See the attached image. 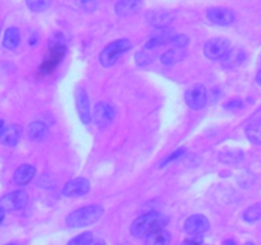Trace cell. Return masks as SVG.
<instances>
[{
    "mask_svg": "<svg viewBox=\"0 0 261 245\" xmlns=\"http://www.w3.org/2000/svg\"><path fill=\"white\" fill-rule=\"evenodd\" d=\"M242 106H244V102H242L241 100H232V101L227 102V104L224 105V107H226L227 110H239L241 109Z\"/></svg>",
    "mask_w": 261,
    "mask_h": 245,
    "instance_id": "obj_33",
    "label": "cell"
},
{
    "mask_svg": "<svg viewBox=\"0 0 261 245\" xmlns=\"http://www.w3.org/2000/svg\"><path fill=\"white\" fill-rule=\"evenodd\" d=\"M51 4V0H27V7L32 12H43Z\"/></svg>",
    "mask_w": 261,
    "mask_h": 245,
    "instance_id": "obj_26",
    "label": "cell"
},
{
    "mask_svg": "<svg viewBox=\"0 0 261 245\" xmlns=\"http://www.w3.org/2000/svg\"><path fill=\"white\" fill-rule=\"evenodd\" d=\"M209 229V219L203 214H194L184 224V230L190 235L204 234Z\"/></svg>",
    "mask_w": 261,
    "mask_h": 245,
    "instance_id": "obj_10",
    "label": "cell"
},
{
    "mask_svg": "<svg viewBox=\"0 0 261 245\" xmlns=\"http://www.w3.org/2000/svg\"><path fill=\"white\" fill-rule=\"evenodd\" d=\"M154 60V54L152 55V51H148L147 50H143V51H139V53L137 54V56H135V61H137L138 65H147V64H150L152 61Z\"/></svg>",
    "mask_w": 261,
    "mask_h": 245,
    "instance_id": "obj_27",
    "label": "cell"
},
{
    "mask_svg": "<svg viewBox=\"0 0 261 245\" xmlns=\"http://www.w3.org/2000/svg\"><path fill=\"white\" fill-rule=\"evenodd\" d=\"M125 245H127V244H125Z\"/></svg>",
    "mask_w": 261,
    "mask_h": 245,
    "instance_id": "obj_41",
    "label": "cell"
},
{
    "mask_svg": "<svg viewBox=\"0 0 261 245\" xmlns=\"http://www.w3.org/2000/svg\"><path fill=\"white\" fill-rule=\"evenodd\" d=\"M244 245H255L254 242H246V244H244Z\"/></svg>",
    "mask_w": 261,
    "mask_h": 245,
    "instance_id": "obj_39",
    "label": "cell"
},
{
    "mask_svg": "<svg viewBox=\"0 0 261 245\" xmlns=\"http://www.w3.org/2000/svg\"><path fill=\"white\" fill-rule=\"evenodd\" d=\"M4 217H5V209L3 208V207H0V225H2V222L4 221Z\"/></svg>",
    "mask_w": 261,
    "mask_h": 245,
    "instance_id": "obj_34",
    "label": "cell"
},
{
    "mask_svg": "<svg viewBox=\"0 0 261 245\" xmlns=\"http://www.w3.org/2000/svg\"><path fill=\"white\" fill-rule=\"evenodd\" d=\"M246 135L250 142L261 145V121L250 124L246 129Z\"/></svg>",
    "mask_w": 261,
    "mask_h": 245,
    "instance_id": "obj_24",
    "label": "cell"
},
{
    "mask_svg": "<svg viewBox=\"0 0 261 245\" xmlns=\"http://www.w3.org/2000/svg\"><path fill=\"white\" fill-rule=\"evenodd\" d=\"M185 101L190 109L193 110H200L208 102V93H206V88L203 84H195V86L190 87L185 93Z\"/></svg>",
    "mask_w": 261,
    "mask_h": 245,
    "instance_id": "obj_6",
    "label": "cell"
},
{
    "mask_svg": "<svg viewBox=\"0 0 261 245\" xmlns=\"http://www.w3.org/2000/svg\"><path fill=\"white\" fill-rule=\"evenodd\" d=\"M147 19L149 24L155 28H166L173 19V15L165 10H153L147 15Z\"/></svg>",
    "mask_w": 261,
    "mask_h": 245,
    "instance_id": "obj_16",
    "label": "cell"
},
{
    "mask_svg": "<svg viewBox=\"0 0 261 245\" xmlns=\"http://www.w3.org/2000/svg\"><path fill=\"white\" fill-rule=\"evenodd\" d=\"M115 117V110L111 105L106 102H99L94 106L93 110V120L98 127H107L111 124Z\"/></svg>",
    "mask_w": 261,
    "mask_h": 245,
    "instance_id": "obj_8",
    "label": "cell"
},
{
    "mask_svg": "<svg viewBox=\"0 0 261 245\" xmlns=\"http://www.w3.org/2000/svg\"><path fill=\"white\" fill-rule=\"evenodd\" d=\"M20 134H22V128L19 125H8L0 133V143L8 147H14L19 142Z\"/></svg>",
    "mask_w": 261,
    "mask_h": 245,
    "instance_id": "obj_12",
    "label": "cell"
},
{
    "mask_svg": "<svg viewBox=\"0 0 261 245\" xmlns=\"http://www.w3.org/2000/svg\"><path fill=\"white\" fill-rule=\"evenodd\" d=\"M218 158L221 162L227 163V165H236V163H240L244 160L245 155L240 150H227L219 153Z\"/></svg>",
    "mask_w": 261,
    "mask_h": 245,
    "instance_id": "obj_21",
    "label": "cell"
},
{
    "mask_svg": "<svg viewBox=\"0 0 261 245\" xmlns=\"http://www.w3.org/2000/svg\"><path fill=\"white\" fill-rule=\"evenodd\" d=\"M7 245H15V244H7Z\"/></svg>",
    "mask_w": 261,
    "mask_h": 245,
    "instance_id": "obj_40",
    "label": "cell"
},
{
    "mask_svg": "<svg viewBox=\"0 0 261 245\" xmlns=\"http://www.w3.org/2000/svg\"><path fill=\"white\" fill-rule=\"evenodd\" d=\"M65 51L66 47L61 42L54 43L50 50H48V54L45 60H43L42 65H41V71L45 74L53 73V70H55L59 64L61 63V60H63Z\"/></svg>",
    "mask_w": 261,
    "mask_h": 245,
    "instance_id": "obj_4",
    "label": "cell"
},
{
    "mask_svg": "<svg viewBox=\"0 0 261 245\" xmlns=\"http://www.w3.org/2000/svg\"><path fill=\"white\" fill-rule=\"evenodd\" d=\"M170 240H171L170 232L166 231V230H163V229H160V230H155V231L150 232V234L148 235L145 244L147 245H168Z\"/></svg>",
    "mask_w": 261,
    "mask_h": 245,
    "instance_id": "obj_20",
    "label": "cell"
},
{
    "mask_svg": "<svg viewBox=\"0 0 261 245\" xmlns=\"http://www.w3.org/2000/svg\"><path fill=\"white\" fill-rule=\"evenodd\" d=\"M256 82H257V84H259V86H261V69H260V71L257 73V76H256Z\"/></svg>",
    "mask_w": 261,
    "mask_h": 245,
    "instance_id": "obj_37",
    "label": "cell"
},
{
    "mask_svg": "<svg viewBox=\"0 0 261 245\" xmlns=\"http://www.w3.org/2000/svg\"><path fill=\"white\" fill-rule=\"evenodd\" d=\"M185 53L182 51V48H172V50H168L161 56V61L165 65H172V64L178 63L180 60H182Z\"/></svg>",
    "mask_w": 261,
    "mask_h": 245,
    "instance_id": "obj_23",
    "label": "cell"
},
{
    "mask_svg": "<svg viewBox=\"0 0 261 245\" xmlns=\"http://www.w3.org/2000/svg\"><path fill=\"white\" fill-rule=\"evenodd\" d=\"M91 189V184L86 178H76L70 180L63 189L65 197H82L87 194Z\"/></svg>",
    "mask_w": 261,
    "mask_h": 245,
    "instance_id": "obj_11",
    "label": "cell"
},
{
    "mask_svg": "<svg viewBox=\"0 0 261 245\" xmlns=\"http://www.w3.org/2000/svg\"><path fill=\"white\" fill-rule=\"evenodd\" d=\"M203 244V237L200 235H193V237L184 240L181 245H201Z\"/></svg>",
    "mask_w": 261,
    "mask_h": 245,
    "instance_id": "obj_32",
    "label": "cell"
},
{
    "mask_svg": "<svg viewBox=\"0 0 261 245\" xmlns=\"http://www.w3.org/2000/svg\"><path fill=\"white\" fill-rule=\"evenodd\" d=\"M229 46H231V43L227 38H212L204 46V54L211 60H219V59H223L224 55L228 53Z\"/></svg>",
    "mask_w": 261,
    "mask_h": 245,
    "instance_id": "obj_5",
    "label": "cell"
},
{
    "mask_svg": "<svg viewBox=\"0 0 261 245\" xmlns=\"http://www.w3.org/2000/svg\"><path fill=\"white\" fill-rule=\"evenodd\" d=\"M5 125H4V120H0V133H2V130L4 129Z\"/></svg>",
    "mask_w": 261,
    "mask_h": 245,
    "instance_id": "obj_38",
    "label": "cell"
},
{
    "mask_svg": "<svg viewBox=\"0 0 261 245\" xmlns=\"http://www.w3.org/2000/svg\"><path fill=\"white\" fill-rule=\"evenodd\" d=\"M27 202L28 194L24 190H15L0 198V207H3L5 211H17L25 207Z\"/></svg>",
    "mask_w": 261,
    "mask_h": 245,
    "instance_id": "obj_7",
    "label": "cell"
},
{
    "mask_svg": "<svg viewBox=\"0 0 261 245\" xmlns=\"http://www.w3.org/2000/svg\"><path fill=\"white\" fill-rule=\"evenodd\" d=\"M142 8L140 0H119L115 5V13L119 17H129L139 12Z\"/></svg>",
    "mask_w": 261,
    "mask_h": 245,
    "instance_id": "obj_14",
    "label": "cell"
},
{
    "mask_svg": "<svg viewBox=\"0 0 261 245\" xmlns=\"http://www.w3.org/2000/svg\"><path fill=\"white\" fill-rule=\"evenodd\" d=\"M223 245H237V242L233 239H228L223 242Z\"/></svg>",
    "mask_w": 261,
    "mask_h": 245,
    "instance_id": "obj_36",
    "label": "cell"
},
{
    "mask_svg": "<svg viewBox=\"0 0 261 245\" xmlns=\"http://www.w3.org/2000/svg\"><path fill=\"white\" fill-rule=\"evenodd\" d=\"M92 241H93V234L92 232H84V234H81L79 236L71 239L68 242V245H91Z\"/></svg>",
    "mask_w": 261,
    "mask_h": 245,
    "instance_id": "obj_28",
    "label": "cell"
},
{
    "mask_svg": "<svg viewBox=\"0 0 261 245\" xmlns=\"http://www.w3.org/2000/svg\"><path fill=\"white\" fill-rule=\"evenodd\" d=\"M167 222L168 219L163 214H160L158 212H148V213L138 217L133 222L132 227H130V232L135 237L148 236L150 232L163 229L167 225Z\"/></svg>",
    "mask_w": 261,
    "mask_h": 245,
    "instance_id": "obj_1",
    "label": "cell"
},
{
    "mask_svg": "<svg viewBox=\"0 0 261 245\" xmlns=\"http://www.w3.org/2000/svg\"><path fill=\"white\" fill-rule=\"evenodd\" d=\"M244 219L246 222H250V224L261 219V206L260 204H255V206L249 207V208L245 211Z\"/></svg>",
    "mask_w": 261,
    "mask_h": 245,
    "instance_id": "obj_25",
    "label": "cell"
},
{
    "mask_svg": "<svg viewBox=\"0 0 261 245\" xmlns=\"http://www.w3.org/2000/svg\"><path fill=\"white\" fill-rule=\"evenodd\" d=\"M76 107H78V114L82 121L84 124H89L92 119L91 106H89L88 94L84 89H79L76 93Z\"/></svg>",
    "mask_w": 261,
    "mask_h": 245,
    "instance_id": "obj_13",
    "label": "cell"
},
{
    "mask_svg": "<svg viewBox=\"0 0 261 245\" xmlns=\"http://www.w3.org/2000/svg\"><path fill=\"white\" fill-rule=\"evenodd\" d=\"M47 134V127L42 121H33L28 127V137L32 140H41Z\"/></svg>",
    "mask_w": 261,
    "mask_h": 245,
    "instance_id": "obj_22",
    "label": "cell"
},
{
    "mask_svg": "<svg viewBox=\"0 0 261 245\" xmlns=\"http://www.w3.org/2000/svg\"><path fill=\"white\" fill-rule=\"evenodd\" d=\"M79 8L83 9L84 12H93L97 8V2L96 0H76Z\"/></svg>",
    "mask_w": 261,
    "mask_h": 245,
    "instance_id": "obj_31",
    "label": "cell"
},
{
    "mask_svg": "<svg viewBox=\"0 0 261 245\" xmlns=\"http://www.w3.org/2000/svg\"><path fill=\"white\" fill-rule=\"evenodd\" d=\"M171 37H172V31L170 28H157V31L153 33L152 37L145 43V48L153 50V48L158 47V46L165 45L166 42H170Z\"/></svg>",
    "mask_w": 261,
    "mask_h": 245,
    "instance_id": "obj_15",
    "label": "cell"
},
{
    "mask_svg": "<svg viewBox=\"0 0 261 245\" xmlns=\"http://www.w3.org/2000/svg\"><path fill=\"white\" fill-rule=\"evenodd\" d=\"M170 42L173 43L176 47L184 48L185 46L189 45V37L186 35H176V36H172V37H171Z\"/></svg>",
    "mask_w": 261,
    "mask_h": 245,
    "instance_id": "obj_29",
    "label": "cell"
},
{
    "mask_svg": "<svg viewBox=\"0 0 261 245\" xmlns=\"http://www.w3.org/2000/svg\"><path fill=\"white\" fill-rule=\"evenodd\" d=\"M20 41V35L19 30L15 27H10L5 31L4 37H3V46H4L7 50H14L18 47Z\"/></svg>",
    "mask_w": 261,
    "mask_h": 245,
    "instance_id": "obj_18",
    "label": "cell"
},
{
    "mask_svg": "<svg viewBox=\"0 0 261 245\" xmlns=\"http://www.w3.org/2000/svg\"><path fill=\"white\" fill-rule=\"evenodd\" d=\"M36 175V168L32 165H22L14 171L13 180L18 185H25L30 183Z\"/></svg>",
    "mask_w": 261,
    "mask_h": 245,
    "instance_id": "obj_17",
    "label": "cell"
},
{
    "mask_svg": "<svg viewBox=\"0 0 261 245\" xmlns=\"http://www.w3.org/2000/svg\"><path fill=\"white\" fill-rule=\"evenodd\" d=\"M206 18L214 24L227 26L234 20V13L227 8H211L206 12Z\"/></svg>",
    "mask_w": 261,
    "mask_h": 245,
    "instance_id": "obj_9",
    "label": "cell"
},
{
    "mask_svg": "<svg viewBox=\"0 0 261 245\" xmlns=\"http://www.w3.org/2000/svg\"><path fill=\"white\" fill-rule=\"evenodd\" d=\"M245 58H246V55H245L244 51L239 50V48H232L224 55V58L222 59L223 60L222 63L227 68H233V66L240 65L245 60Z\"/></svg>",
    "mask_w": 261,
    "mask_h": 245,
    "instance_id": "obj_19",
    "label": "cell"
},
{
    "mask_svg": "<svg viewBox=\"0 0 261 245\" xmlns=\"http://www.w3.org/2000/svg\"><path fill=\"white\" fill-rule=\"evenodd\" d=\"M103 208L101 206H97V204L83 207V208L71 212L66 217V224L69 227H74V229L89 226V225L98 221L103 216Z\"/></svg>",
    "mask_w": 261,
    "mask_h": 245,
    "instance_id": "obj_2",
    "label": "cell"
},
{
    "mask_svg": "<svg viewBox=\"0 0 261 245\" xmlns=\"http://www.w3.org/2000/svg\"><path fill=\"white\" fill-rule=\"evenodd\" d=\"M130 48H132V42L126 38L114 41L103 48V51L99 55V63L106 68H110L116 63L120 56L124 55Z\"/></svg>",
    "mask_w": 261,
    "mask_h": 245,
    "instance_id": "obj_3",
    "label": "cell"
},
{
    "mask_svg": "<svg viewBox=\"0 0 261 245\" xmlns=\"http://www.w3.org/2000/svg\"><path fill=\"white\" fill-rule=\"evenodd\" d=\"M91 245H106V242H105L103 240H93V241L91 242Z\"/></svg>",
    "mask_w": 261,
    "mask_h": 245,
    "instance_id": "obj_35",
    "label": "cell"
},
{
    "mask_svg": "<svg viewBox=\"0 0 261 245\" xmlns=\"http://www.w3.org/2000/svg\"><path fill=\"white\" fill-rule=\"evenodd\" d=\"M185 152H186L185 148H178L177 151H175V152H172V153H171V155H168L167 157L165 158V161H163V162L161 163V167H163V166L168 165V163L172 162V161H176V160H177V158L182 157V156L185 155Z\"/></svg>",
    "mask_w": 261,
    "mask_h": 245,
    "instance_id": "obj_30",
    "label": "cell"
}]
</instances>
